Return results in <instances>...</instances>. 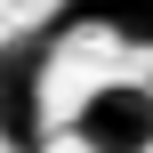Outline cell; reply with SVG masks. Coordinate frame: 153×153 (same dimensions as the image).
Returning <instances> with one entry per match:
<instances>
[{
  "mask_svg": "<svg viewBox=\"0 0 153 153\" xmlns=\"http://www.w3.org/2000/svg\"><path fill=\"white\" fill-rule=\"evenodd\" d=\"M48 40H56V32L0 48V137H8L16 153L40 145V65H48Z\"/></svg>",
  "mask_w": 153,
  "mask_h": 153,
  "instance_id": "2",
  "label": "cell"
},
{
  "mask_svg": "<svg viewBox=\"0 0 153 153\" xmlns=\"http://www.w3.org/2000/svg\"><path fill=\"white\" fill-rule=\"evenodd\" d=\"M97 24L129 48H153V0H97Z\"/></svg>",
  "mask_w": 153,
  "mask_h": 153,
  "instance_id": "3",
  "label": "cell"
},
{
  "mask_svg": "<svg viewBox=\"0 0 153 153\" xmlns=\"http://www.w3.org/2000/svg\"><path fill=\"white\" fill-rule=\"evenodd\" d=\"M73 145L81 153H153V89L145 81H105L73 105Z\"/></svg>",
  "mask_w": 153,
  "mask_h": 153,
  "instance_id": "1",
  "label": "cell"
}]
</instances>
